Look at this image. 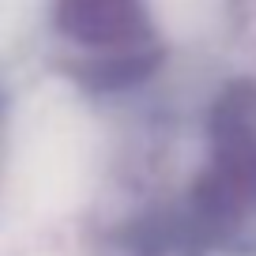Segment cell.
<instances>
[{"mask_svg": "<svg viewBox=\"0 0 256 256\" xmlns=\"http://www.w3.org/2000/svg\"><path fill=\"white\" fill-rule=\"evenodd\" d=\"M16 98H12L8 83L0 76V204L12 188V174H16Z\"/></svg>", "mask_w": 256, "mask_h": 256, "instance_id": "1", "label": "cell"}]
</instances>
